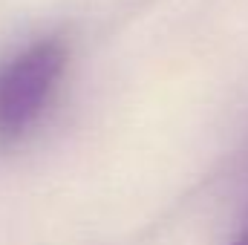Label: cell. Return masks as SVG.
Segmentation results:
<instances>
[{
	"mask_svg": "<svg viewBox=\"0 0 248 245\" xmlns=\"http://www.w3.org/2000/svg\"><path fill=\"white\" fill-rule=\"evenodd\" d=\"M234 245H248V222H246V228H243V234L237 237V243Z\"/></svg>",
	"mask_w": 248,
	"mask_h": 245,
	"instance_id": "7a4b0ae2",
	"label": "cell"
},
{
	"mask_svg": "<svg viewBox=\"0 0 248 245\" xmlns=\"http://www.w3.org/2000/svg\"><path fill=\"white\" fill-rule=\"evenodd\" d=\"M66 69V46L55 38L35 41L0 66V141L23 136L52 101Z\"/></svg>",
	"mask_w": 248,
	"mask_h": 245,
	"instance_id": "6da1fadb",
	"label": "cell"
}]
</instances>
